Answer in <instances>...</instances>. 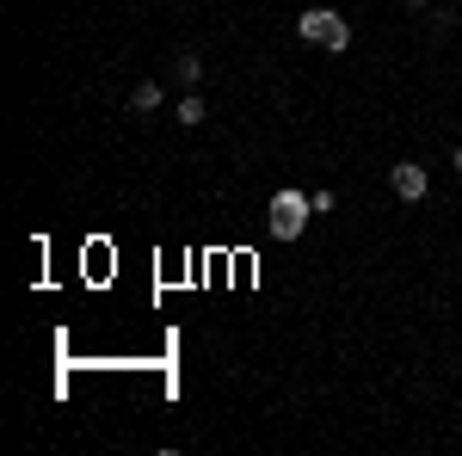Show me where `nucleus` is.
I'll return each instance as SVG.
<instances>
[{
    "label": "nucleus",
    "mask_w": 462,
    "mask_h": 456,
    "mask_svg": "<svg viewBox=\"0 0 462 456\" xmlns=\"http://www.w3.org/2000/svg\"><path fill=\"white\" fill-rule=\"evenodd\" d=\"M296 32H302V43H320V50H333V56L352 50V25H346L333 6H309V13L296 19Z\"/></svg>",
    "instance_id": "nucleus-1"
},
{
    "label": "nucleus",
    "mask_w": 462,
    "mask_h": 456,
    "mask_svg": "<svg viewBox=\"0 0 462 456\" xmlns=\"http://www.w3.org/2000/svg\"><path fill=\"white\" fill-rule=\"evenodd\" d=\"M309 216H315V204H309V191H296V185H284V191L272 198V210H265V228H272L278 241H296V235L309 228Z\"/></svg>",
    "instance_id": "nucleus-2"
},
{
    "label": "nucleus",
    "mask_w": 462,
    "mask_h": 456,
    "mask_svg": "<svg viewBox=\"0 0 462 456\" xmlns=\"http://www.w3.org/2000/svg\"><path fill=\"white\" fill-rule=\"evenodd\" d=\"M389 185H394V198H401V204H420V198L431 191V179H426L420 161H401V167L389 173Z\"/></svg>",
    "instance_id": "nucleus-3"
},
{
    "label": "nucleus",
    "mask_w": 462,
    "mask_h": 456,
    "mask_svg": "<svg viewBox=\"0 0 462 456\" xmlns=\"http://www.w3.org/2000/svg\"><path fill=\"white\" fill-rule=\"evenodd\" d=\"M130 111H136V117L161 111V80H136V87H130Z\"/></svg>",
    "instance_id": "nucleus-4"
},
{
    "label": "nucleus",
    "mask_w": 462,
    "mask_h": 456,
    "mask_svg": "<svg viewBox=\"0 0 462 456\" xmlns=\"http://www.w3.org/2000/svg\"><path fill=\"white\" fill-rule=\"evenodd\" d=\"M204 117H210V106H204L198 93H185V99H179V124H185V130H198Z\"/></svg>",
    "instance_id": "nucleus-5"
},
{
    "label": "nucleus",
    "mask_w": 462,
    "mask_h": 456,
    "mask_svg": "<svg viewBox=\"0 0 462 456\" xmlns=\"http://www.w3.org/2000/svg\"><path fill=\"white\" fill-rule=\"evenodd\" d=\"M198 74H204V62H198V56H191V50H185V56H179V80H185V93H191V87H198Z\"/></svg>",
    "instance_id": "nucleus-6"
},
{
    "label": "nucleus",
    "mask_w": 462,
    "mask_h": 456,
    "mask_svg": "<svg viewBox=\"0 0 462 456\" xmlns=\"http://www.w3.org/2000/svg\"><path fill=\"white\" fill-rule=\"evenodd\" d=\"M450 167H457V179H462V148H457V161H450Z\"/></svg>",
    "instance_id": "nucleus-7"
},
{
    "label": "nucleus",
    "mask_w": 462,
    "mask_h": 456,
    "mask_svg": "<svg viewBox=\"0 0 462 456\" xmlns=\"http://www.w3.org/2000/svg\"><path fill=\"white\" fill-rule=\"evenodd\" d=\"M407 6H431V0H407Z\"/></svg>",
    "instance_id": "nucleus-8"
}]
</instances>
